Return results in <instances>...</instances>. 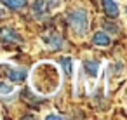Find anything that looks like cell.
<instances>
[{
	"instance_id": "obj_3",
	"label": "cell",
	"mask_w": 127,
	"mask_h": 120,
	"mask_svg": "<svg viewBox=\"0 0 127 120\" xmlns=\"http://www.w3.org/2000/svg\"><path fill=\"white\" fill-rule=\"evenodd\" d=\"M0 68L4 70V75L12 84H21L28 78V71L21 66H16L12 63H0Z\"/></svg>"
},
{
	"instance_id": "obj_5",
	"label": "cell",
	"mask_w": 127,
	"mask_h": 120,
	"mask_svg": "<svg viewBox=\"0 0 127 120\" xmlns=\"http://www.w3.org/2000/svg\"><path fill=\"white\" fill-rule=\"evenodd\" d=\"M0 40L4 44H21V35L12 28H0Z\"/></svg>"
},
{
	"instance_id": "obj_10",
	"label": "cell",
	"mask_w": 127,
	"mask_h": 120,
	"mask_svg": "<svg viewBox=\"0 0 127 120\" xmlns=\"http://www.w3.org/2000/svg\"><path fill=\"white\" fill-rule=\"evenodd\" d=\"M5 7H9V9H12V11H21V9H25L26 7V4H28V0H0Z\"/></svg>"
},
{
	"instance_id": "obj_11",
	"label": "cell",
	"mask_w": 127,
	"mask_h": 120,
	"mask_svg": "<svg viewBox=\"0 0 127 120\" xmlns=\"http://www.w3.org/2000/svg\"><path fill=\"white\" fill-rule=\"evenodd\" d=\"M12 92H14V84L0 78V96H11Z\"/></svg>"
},
{
	"instance_id": "obj_14",
	"label": "cell",
	"mask_w": 127,
	"mask_h": 120,
	"mask_svg": "<svg viewBox=\"0 0 127 120\" xmlns=\"http://www.w3.org/2000/svg\"><path fill=\"white\" fill-rule=\"evenodd\" d=\"M45 118H47V120H63L64 117L59 115V113H49V115H45Z\"/></svg>"
},
{
	"instance_id": "obj_8",
	"label": "cell",
	"mask_w": 127,
	"mask_h": 120,
	"mask_svg": "<svg viewBox=\"0 0 127 120\" xmlns=\"http://www.w3.org/2000/svg\"><path fill=\"white\" fill-rule=\"evenodd\" d=\"M32 9H33V14H35L37 18H40V19H42V18H47V14L51 12L45 0H33Z\"/></svg>"
},
{
	"instance_id": "obj_15",
	"label": "cell",
	"mask_w": 127,
	"mask_h": 120,
	"mask_svg": "<svg viewBox=\"0 0 127 120\" xmlns=\"http://www.w3.org/2000/svg\"><path fill=\"white\" fill-rule=\"evenodd\" d=\"M5 16H7V12H5V9H4L2 5H0V19H4Z\"/></svg>"
},
{
	"instance_id": "obj_7",
	"label": "cell",
	"mask_w": 127,
	"mask_h": 120,
	"mask_svg": "<svg viewBox=\"0 0 127 120\" xmlns=\"http://www.w3.org/2000/svg\"><path fill=\"white\" fill-rule=\"evenodd\" d=\"M101 2H103V9H104L108 18L115 19L120 16V5H118L117 0H101Z\"/></svg>"
},
{
	"instance_id": "obj_12",
	"label": "cell",
	"mask_w": 127,
	"mask_h": 120,
	"mask_svg": "<svg viewBox=\"0 0 127 120\" xmlns=\"http://www.w3.org/2000/svg\"><path fill=\"white\" fill-rule=\"evenodd\" d=\"M59 64H61V68L64 70V73L66 75H73V68H75V63H73V59L71 58H61V61H59Z\"/></svg>"
},
{
	"instance_id": "obj_6",
	"label": "cell",
	"mask_w": 127,
	"mask_h": 120,
	"mask_svg": "<svg viewBox=\"0 0 127 120\" xmlns=\"http://www.w3.org/2000/svg\"><path fill=\"white\" fill-rule=\"evenodd\" d=\"M82 66H84L85 75H87V77H91L92 80H96V78L99 77V70H101L99 61H94V59H85V61L82 63Z\"/></svg>"
},
{
	"instance_id": "obj_13",
	"label": "cell",
	"mask_w": 127,
	"mask_h": 120,
	"mask_svg": "<svg viewBox=\"0 0 127 120\" xmlns=\"http://www.w3.org/2000/svg\"><path fill=\"white\" fill-rule=\"evenodd\" d=\"M45 2H47L49 11H56V9H59V7L63 5V2H64V0H45Z\"/></svg>"
},
{
	"instance_id": "obj_1",
	"label": "cell",
	"mask_w": 127,
	"mask_h": 120,
	"mask_svg": "<svg viewBox=\"0 0 127 120\" xmlns=\"http://www.w3.org/2000/svg\"><path fill=\"white\" fill-rule=\"evenodd\" d=\"M59 84H61V73L54 63L42 61L33 66L30 73V85L37 94L51 96L59 89Z\"/></svg>"
},
{
	"instance_id": "obj_4",
	"label": "cell",
	"mask_w": 127,
	"mask_h": 120,
	"mask_svg": "<svg viewBox=\"0 0 127 120\" xmlns=\"http://www.w3.org/2000/svg\"><path fill=\"white\" fill-rule=\"evenodd\" d=\"M42 42H44L45 47H49V49H52V51H61V49L64 47L63 37H61L59 33H56V31H51V33L44 35V37H42Z\"/></svg>"
},
{
	"instance_id": "obj_9",
	"label": "cell",
	"mask_w": 127,
	"mask_h": 120,
	"mask_svg": "<svg viewBox=\"0 0 127 120\" xmlns=\"http://www.w3.org/2000/svg\"><path fill=\"white\" fill-rule=\"evenodd\" d=\"M92 44H94L96 47H108V45L111 44V38H110V35L104 33V31H96L94 37H92Z\"/></svg>"
},
{
	"instance_id": "obj_2",
	"label": "cell",
	"mask_w": 127,
	"mask_h": 120,
	"mask_svg": "<svg viewBox=\"0 0 127 120\" xmlns=\"http://www.w3.org/2000/svg\"><path fill=\"white\" fill-rule=\"evenodd\" d=\"M66 21H68L70 28L73 30V33L77 37L82 38V37L87 35V31H89V14H87L85 9L77 7V9L70 11L68 16H66Z\"/></svg>"
}]
</instances>
